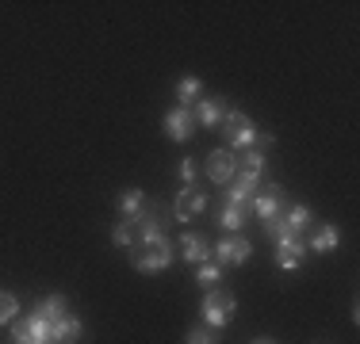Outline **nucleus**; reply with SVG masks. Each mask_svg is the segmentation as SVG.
<instances>
[{"instance_id":"obj_6","label":"nucleus","mask_w":360,"mask_h":344,"mask_svg":"<svg viewBox=\"0 0 360 344\" xmlns=\"http://www.w3.org/2000/svg\"><path fill=\"white\" fill-rule=\"evenodd\" d=\"M250 206H253V214H257L261 222L280 218V214L288 211V203H284V187H280V184H264V192H257L253 199H250Z\"/></svg>"},{"instance_id":"obj_4","label":"nucleus","mask_w":360,"mask_h":344,"mask_svg":"<svg viewBox=\"0 0 360 344\" xmlns=\"http://www.w3.org/2000/svg\"><path fill=\"white\" fill-rule=\"evenodd\" d=\"M250 256H253V245H250V237H242V234H226L211 245V260L222 264V268H238V264H245Z\"/></svg>"},{"instance_id":"obj_24","label":"nucleus","mask_w":360,"mask_h":344,"mask_svg":"<svg viewBox=\"0 0 360 344\" xmlns=\"http://www.w3.org/2000/svg\"><path fill=\"white\" fill-rule=\"evenodd\" d=\"M15 314H20V303H15V295H8V291H0V325H8Z\"/></svg>"},{"instance_id":"obj_1","label":"nucleus","mask_w":360,"mask_h":344,"mask_svg":"<svg viewBox=\"0 0 360 344\" xmlns=\"http://www.w3.org/2000/svg\"><path fill=\"white\" fill-rule=\"evenodd\" d=\"M173 256H176V249H173V241H169V237L146 241V245H134V249H131V264H134L139 272H146V275L165 272L169 264H173Z\"/></svg>"},{"instance_id":"obj_21","label":"nucleus","mask_w":360,"mask_h":344,"mask_svg":"<svg viewBox=\"0 0 360 344\" xmlns=\"http://www.w3.org/2000/svg\"><path fill=\"white\" fill-rule=\"evenodd\" d=\"M195 283H200L203 291H215L222 283V264H215V260L200 264V268H195Z\"/></svg>"},{"instance_id":"obj_23","label":"nucleus","mask_w":360,"mask_h":344,"mask_svg":"<svg viewBox=\"0 0 360 344\" xmlns=\"http://www.w3.org/2000/svg\"><path fill=\"white\" fill-rule=\"evenodd\" d=\"M111 245L115 249H134V234L127 222H115V230H111Z\"/></svg>"},{"instance_id":"obj_3","label":"nucleus","mask_w":360,"mask_h":344,"mask_svg":"<svg viewBox=\"0 0 360 344\" xmlns=\"http://www.w3.org/2000/svg\"><path fill=\"white\" fill-rule=\"evenodd\" d=\"M234 310H238L234 295H230V291H222V287H215V291H207V295H203L200 314H203V325H207V329H226V325L234 322Z\"/></svg>"},{"instance_id":"obj_14","label":"nucleus","mask_w":360,"mask_h":344,"mask_svg":"<svg viewBox=\"0 0 360 344\" xmlns=\"http://www.w3.org/2000/svg\"><path fill=\"white\" fill-rule=\"evenodd\" d=\"M115 211H119V222H134L146 211V192L142 187H123L115 199Z\"/></svg>"},{"instance_id":"obj_16","label":"nucleus","mask_w":360,"mask_h":344,"mask_svg":"<svg viewBox=\"0 0 360 344\" xmlns=\"http://www.w3.org/2000/svg\"><path fill=\"white\" fill-rule=\"evenodd\" d=\"M311 222H314V214H311L307 203H295V206H288V211L280 214V226H284L288 234H299V237H303V230L311 226Z\"/></svg>"},{"instance_id":"obj_19","label":"nucleus","mask_w":360,"mask_h":344,"mask_svg":"<svg viewBox=\"0 0 360 344\" xmlns=\"http://www.w3.org/2000/svg\"><path fill=\"white\" fill-rule=\"evenodd\" d=\"M203 96V84H200V77H180L176 81V100H180V107H188V103H195Z\"/></svg>"},{"instance_id":"obj_17","label":"nucleus","mask_w":360,"mask_h":344,"mask_svg":"<svg viewBox=\"0 0 360 344\" xmlns=\"http://www.w3.org/2000/svg\"><path fill=\"white\" fill-rule=\"evenodd\" d=\"M31 314L42 317V322H58V317L70 314V303H65V295H46L35 310H31Z\"/></svg>"},{"instance_id":"obj_25","label":"nucleus","mask_w":360,"mask_h":344,"mask_svg":"<svg viewBox=\"0 0 360 344\" xmlns=\"http://www.w3.org/2000/svg\"><path fill=\"white\" fill-rule=\"evenodd\" d=\"M176 176H180V184H184V187H195V161L184 157V161H180V168H176Z\"/></svg>"},{"instance_id":"obj_7","label":"nucleus","mask_w":360,"mask_h":344,"mask_svg":"<svg viewBox=\"0 0 360 344\" xmlns=\"http://www.w3.org/2000/svg\"><path fill=\"white\" fill-rule=\"evenodd\" d=\"M203 211H207V195H203L200 187H180V195L173 199V218L192 222V218H200Z\"/></svg>"},{"instance_id":"obj_20","label":"nucleus","mask_w":360,"mask_h":344,"mask_svg":"<svg viewBox=\"0 0 360 344\" xmlns=\"http://www.w3.org/2000/svg\"><path fill=\"white\" fill-rule=\"evenodd\" d=\"M219 226L226 230V234H238V230L245 226V211H242V206L222 203V211H219Z\"/></svg>"},{"instance_id":"obj_11","label":"nucleus","mask_w":360,"mask_h":344,"mask_svg":"<svg viewBox=\"0 0 360 344\" xmlns=\"http://www.w3.org/2000/svg\"><path fill=\"white\" fill-rule=\"evenodd\" d=\"M12 337H15V344H50V322L31 314L27 322L12 325Z\"/></svg>"},{"instance_id":"obj_22","label":"nucleus","mask_w":360,"mask_h":344,"mask_svg":"<svg viewBox=\"0 0 360 344\" xmlns=\"http://www.w3.org/2000/svg\"><path fill=\"white\" fill-rule=\"evenodd\" d=\"M184 344H219V329L195 325V329H188V333H184Z\"/></svg>"},{"instance_id":"obj_12","label":"nucleus","mask_w":360,"mask_h":344,"mask_svg":"<svg viewBox=\"0 0 360 344\" xmlns=\"http://www.w3.org/2000/svg\"><path fill=\"white\" fill-rule=\"evenodd\" d=\"M161 126H165L169 142H188V138L195 134V131H192V126H195L192 111H188V107H180V103H176L173 111H169V115H165V123H161Z\"/></svg>"},{"instance_id":"obj_8","label":"nucleus","mask_w":360,"mask_h":344,"mask_svg":"<svg viewBox=\"0 0 360 344\" xmlns=\"http://www.w3.org/2000/svg\"><path fill=\"white\" fill-rule=\"evenodd\" d=\"M257 187H261V176H253V172H238L234 180L226 184V203L230 206H250V199L257 195Z\"/></svg>"},{"instance_id":"obj_15","label":"nucleus","mask_w":360,"mask_h":344,"mask_svg":"<svg viewBox=\"0 0 360 344\" xmlns=\"http://www.w3.org/2000/svg\"><path fill=\"white\" fill-rule=\"evenodd\" d=\"M81 317L77 314H65V317H58V322H50V344H73V340H81Z\"/></svg>"},{"instance_id":"obj_10","label":"nucleus","mask_w":360,"mask_h":344,"mask_svg":"<svg viewBox=\"0 0 360 344\" xmlns=\"http://www.w3.org/2000/svg\"><path fill=\"white\" fill-rule=\"evenodd\" d=\"M226 103H222L219 96H200L195 100V111H192V119L200 126H207V131H215V126H222V119H226Z\"/></svg>"},{"instance_id":"obj_18","label":"nucleus","mask_w":360,"mask_h":344,"mask_svg":"<svg viewBox=\"0 0 360 344\" xmlns=\"http://www.w3.org/2000/svg\"><path fill=\"white\" fill-rule=\"evenodd\" d=\"M341 245V230L338 226H319L311 237V253H333Z\"/></svg>"},{"instance_id":"obj_13","label":"nucleus","mask_w":360,"mask_h":344,"mask_svg":"<svg viewBox=\"0 0 360 344\" xmlns=\"http://www.w3.org/2000/svg\"><path fill=\"white\" fill-rule=\"evenodd\" d=\"M176 253L184 256V264H195V268L211 260V245H207V237H203V234H184L176 241Z\"/></svg>"},{"instance_id":"obj_9","label":"nucleus","mask_w":360,"mask_h":344,"mask_svg":"<svg viewBox=\"0 0 360 344\" xmlns=\"http://www.w3.org/2000/svg\"><path fill=\"white\" fill-rule=\"evenodd\" d=\"M238 176V161L230 150H211L207 153V180L211 184H230Z\"/></svg>"},{"instance_id":"obj_2","label":"nucleus","mask_w":360,"mask_h":344,"mask_svg":"<svg viewBox=\"0 0 360 344\" xmlns=\"http://www.w3.org/2000/svg\"><path fill=\"white\" fill-rule=\"evenodd\" d=\"M222 138H226L230 150H253L257 142H261V131H257V123L250 115H242V111H226V119H222Z\"/></svg>"},{"instance_id":"obj_5","label":"nucleus","mask_w":360,"mask_h":344,"mask_svg":"<svg viewBox=\"0 0 360 344\" xmlns=\"http://www.w3.org/2000/svg\"><path fill=\"white\" fill-rule=\"evenodd\" d=\"M131 226V234H134V245H146V241H158V237H165V211H161L158 203H146V211L139 214L134 222H127Z\"/></svg>"},{"instance_id":"obj_26","label":"nucleus","mask_w":360,"mask_h":344,"mask_svg":"<svg viewBox=\"0 0 360 344\" xmlns=\"http://www.w3.org/2000/svg\"><path fill=\"white\" fill-rule=\"evenodd\" d=\"M250 344H276L272 337H257V340H250Z\"/></svg>"}]
</instances>
